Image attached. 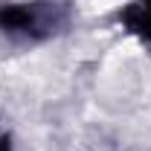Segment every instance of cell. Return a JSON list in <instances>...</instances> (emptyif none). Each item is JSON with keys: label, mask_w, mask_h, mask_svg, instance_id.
<instances>
[{"label": "cell", "mask_w": 151, "mask_h": 151, "mask_svg": "<svg viewBox=\"0 0 151 151\" xmlns=\"http://www.w3.org/2000/svg\"><path fill=\"white\" fill-rule=\"evenodd\" d=\"M119 18L128 26V32H134L142 44H151V0H134V3H128Z\"/></svg>", "instance_id": "obj_1"}, {"label": "cell", "mask_w": 151, "mask_h": 151, "mask_svg": "<svg viewBox=\"0 0 151 151\" xmlns=\"http://www.w3.org/2000/svg\"><path fill=\"white\" fill-rule=\"evenodd\" d=\"M0 151H12V148H9V139H6V137H0Z\"/></svg>", "instance_id": "obj_2"}]
</instances>
